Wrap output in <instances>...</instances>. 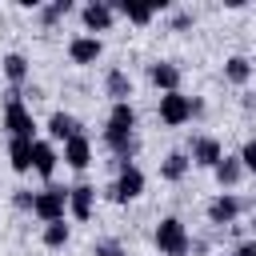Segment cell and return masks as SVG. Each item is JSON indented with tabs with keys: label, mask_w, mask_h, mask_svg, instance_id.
<instances>
[{
	"label": "cell",
	"mask_w": 256,
	"mask_h": 256,
	"mask_svg": "<svg viewBox=\"0 0 256 256\" xmlns=\"http://www.w3.org/2000/svg\"><path fill=\"white\" fill-rule=\"evenodd\" d=\"M48 132H52V140H72V136L80 132V124H76V116H68V112H52Z\"/></svg>",
	"instance_id": "cell-18"
},
{
	"label": "cell",
	"mask_w": 256,
	"mask_h": 256,
	"mask_svg": "<svg viewBox=\"0 0 256 256\" xmlns=\"http://www.w3.org/2000/svg\"><path fill=\"white\" fill-rule=\"evenodd\" d=\"M56 160H60V156H56V148H52V144L32 140V172H40V176L48 180V176L56 172Z\"/></svg>",
	"instance_id": "cell-13"
},
{
	"label": "cell",
	"mask_w": 256,
	"mask_h": 256,
	"mask_svg": "<svg viewBox=\"0 0 256 256\" xmlns=\"http://www.w3.org/2000/svg\"><path fill=\"white\" fill-rule=\"evenodd\" d=\"M92 256H124V248H120V240H96Z\"/></svg>",
	"instance_id": "cell-24"
},
{
	"label": "cell",
	"mask_w": 256,
	"mask_h": 256,
	"mask_svg": "<svg viewBox=\"0 0 256 256\" xmlns=\"http://www.w3.org/2000/svg\"><path fill=\"white\" fill-rule=\"evenodd\" d=\"M148 80L160 88V92H180V68L172 60H156L148 64Z\"/></svg>",
	"instance_id": "cell-9"
},
{
	"label": "cell",
	"mask_w": 256,
	"mask_h": 256,
	"mask_svg": "<svg viewBox=\"0 0 256 256\" xmlns=\"http://www.w3.org/2000/svg\"><path fill=\"white\" fill-rule=\"evenodd\" d=\"M212 172H216V184H220V188H232L244 168H240V156H220V164H216Z\"/></svg>",
	"instance_id": "cell-19"
},
{
	"label": "cell",
	"mask_w": 256,
	"mask_h": 256,
	"mask_svg": "<svg viewBox=\"0 0 256 256\" xmlns=\"http://www.w3.org/2000/svg\"><path fill=\"white\" fill-rule=\"evenodd\" d=\"M220 156H224V152H220V140H212V136H196V140H192V156H188L192 164H200V168H216Z\"/></svg>",
	"instance_id": "cell-11"
},
{
	"label": "cell",
	"mask_w": 256,
	"mask_h": 256,
	"mask_svg": "<svg viewBox=\"0 0 256 256\" xmlns=\"http://www.w3.org/2000/svg\"><path fill=\"white\" fill-rule=\"evenodd\" d=\"M68 56H72V64H96L104 56V44H100V36H76L68 44Z\"/></svg>",
	"instance_id": "cell-8"
},
{
	"label": "cell",
	"mask_w": 256,
	"mask_h": 256,
	"mask_svg": "<svg viewBox=\"0 0 256 256\" xmlns=\"http://www.w3.org/2000/svg\"><path fill=\"white\" fill-rule=\"evenodd\" d=\"M232 256H256V240H244V244H236V252Z\"/></svg>",
	"instance_id": "cell-27"
},
{
	"label": "cell",
	"mask_w": 256,
	"mask_h": 256,
	"mask_svg": "<svg viewBox=\"0 0 256 256\" xmlns=\"http://www.w3.org/2000/svg\"><path fill=\"white\" fill-rule=\"evenodd\" d=\"M68 12H72V0H56V4H48V8L40 12V20H44V24H56V20L68 16Z\"/></svg>",
	"instance_id": "cell-23"
},
{
	"label": "cell",
	"mask_w": 256,
	"mask_h": 256,
	"mask_svg": "<svg viewBox=\"0 0 256 256\" xmlns=\"http://www.w3.org/2000/svg\"><path fill=\"white\" fill-rule=\"evenodd\" d=\"M8 160H12L16 172H32V140L12 136V140H8Z\"/></svg>",
	"instance_id": "cell-15"
},
{
	"label": "cell",
	"mask_w": 256,
	"mask_h": 256,
	"mask_svg": "<svg viewBox=\"0 0 256 256\" xmlns=\"http://www.w3.org/2000/svg\"><path fill=\"white\" fill-rule=\"evenodd\" d=\"M68 224L64 220H52V224H44V248H64L68 244Z\"/></svg>",
	"instance_id": "cell-22"
},
{
	"label": "cell",
	"mask_w": 256,
	"mask_h": 256,
	"mask_svg": "<svg viewBox=\"0 0 256 256\" xmlns=\"http://www.w3.org/2000/svg\"><path fill=\"white\" fill-rule=\"evenodd\" d=\"M192 24V12H176V32H184Z\"/></svg>",
	"instance_id": "cell-28"
},
{
	"label": "cell",
	"mask_w": 256,
	"mask_h": 256,
	"mask_svg": "<svg viewBox=\"0 0 256 256\" xmlns=\"http://www.w3.org/2000/svg\"><path fill=\"white\" fill-rule=\"evenodd\" d=\"M4 128H8L12 136H24V140H32V132H36V120H32V112L24 108L20 88H8V92H4Z\"/></svg>",
	"instance_id": "cell-1"
},
{
	"label": "cell",
	"mask_w": 256,
	"mask_h": 256,
	"mask_svg": "<svg viewBox=\"0 0 256 256\" xmlns=\"http://www.w3.org/2000/svg\"><path fill=\"white\" fill-rule=\"evenodd\" d=\"M0 68H4V76H8L12 84H24V80H28V56H20V52H8V56L0 60Z\"/></svg>",
	"instance_id": "cell-20"
},
{
	"label": "cell",
	"mask_w": 256,
	"mask_h": 256,
	"mask_svg": "<svg viewBox=\"0 0 256 256\" xmlns=\"http://www.w3.org/2000/svg\"><path fill=\"white\" fill-rule=\"evenodd\" d=\"M64 208H68V188H60V184H48L44 192H36V204H32V212H36L44 224H52V220H64Z\"/></svg>",
	"instance_id": "cell-3"
},
{
	"label": "cell",
	"mask_w": 256,
	"mask_h": 256,
	"mask_svg": "<svg viewBox=\"0 0 256 256\" xmlns=\"http://www.w3.org/2000/svg\"><path fill=\"white\" fill-rule=\"evenodd\" d=\"M156 8H164V4H128V0H120V4H112V12H120V16H128L132 24H148V20L156 16Z\"/></svg>",
	"instance_id": "cell-17"
},
{
	"label": "cell",
	"mask_w": 256,
	"mask_h": 256,
	"mask_svg": "<svg viewBox=\"0 0 256 256\" xmlns=\"http://www.w3.org/2000/svg\"><path fill=\"white\" fill-rule=\"evenodd\" d=\"M224 76H228L232 84H244V80L252 76V60H248V56H228V60H224Z\"/></svg>",
	"instance_id": "cell-21"
},
{
	"label": "cell",
	"mask_w": 256,
	"mask_h": 256,
	"mask_svg": "<svg viewBox=\"0 0 256 256\" xmlns=\"http://www.w3.org/2000/svg\"><path fill=\"white\" fill-rule=\"evenodd\" d=\"M64 164L76 168V172H84V168L92 164V144H88L84 132H76L72 140H64Z\"/></svg>",
	"instance_id": "cell-6"
},
{
	"label": "cell",
	"mask_w": 256,
	"mask_h": 256,
	"mask_svg": "<svg viewBox=\"0 0 256 256\" xmlns=\"http://www.w3.org/2000/svg\"><path fill=\"white\" fill-rule=\"evenodd\" d=\"M188 228H184V220H176V216H164L160 224H156V248H160V256H188Z\"/></svg>",
	"instance_id": "cell-2"
},
{
	"label": "cell",
	"mask_w": 256,
	"mask_h": 256,
	"mask_svg": "<svg viewBox=\"0 0 256 256\" xmlns=\"http://www.w3.org/2000/svg\"><path fill=\"white\" fill-rule=\"evenodd\" d=\"M240 208H244V204H240L236 196H228V192H220V196H216V200L208 204V220H212L216 228H224V224H232V220L240 216Z\"/></svg>",
	"instance_id": "cell-10"
},
{
	"label": "cell",
	"mask_w": 256,
	"mask_h": 256,
	"mask_svg": "<svg viewBox=\"0 0 256 256\" xmlns=\"http://www.w3.org/2000/svg\"><path fill=\"white\" fill-rule=\"evenodd\" d=\"M92 204H96V188H92V184L68 188V208H72L76 220H88V216H92Z\"/></svg>",
	"instance_id": "cell-12"
},
{
	"label": "cell",
	"mask_w": 256,
	"mask_h": 256,
	"mask_svg": "<svg viewBox=\"0 0 256 256\" xmlns=\"http://www.w3.org/2000/svg\"><path fill=\"white\" fill-rule=\"evenodd\" d=\"M104 88H108V96H112L116 104H128V96H132V80H128V72H120V68H108Z\"/></svg>",
	"instance_id": "cell-14"
},
{
	"label": "cell",
	"mask_w": 256,
	"mask_h": 256,
	"mask_svg": "<svg viewBox=\"0 0 256 256\" xmlns=\"http://www.w3.org/2000/svg\"><path fill=\"white\" fill-rule=\"evenodd\" d=\"M156 112H160V120H164L168 128H180L184 120H192V96H184V92H164Z\"/></svg>",
	"instance_id": "cell-4"
},
{
	"label": "cell",
	"mask_w": 256,
	"mask_h": 256,
	"mask_svg": "<svg viewBox=\"0 0 256 256\" xmlns=\"http://www.w3.org/2000/svg\"><path fill=\"white\" fill-rule=\"evenodd\" d=\"M188 168H192V160H188L184 152H168V156L160 160V176H164L168 184H176V180H184V176H188Z\"/></svg>",
	"instance_id": "cell-16"
},
{
	"label": "cell",
	"mask_w": 256,
	"mask_h": 256,
	"mask_svg": "<svg viewBox=\"0 0 256 256\" xmlns=\"http://www.w3.org/2000/svg\"><path fill=\"white\" fill-rule=\"evenodd\" d=\"M112 16H116V12H112V4H104V0L80 8V20H84L88 32H108V28H112Z\"/></svg>",
	"instance_id": "cell-7"
},
{
	"label": "cell",
	"mask_w": 256,
	"mask_h": 256,
	"mask_svg": "<svg viewBox=\"0 0 256 256\" xmlns=\"http://www.w3.org/2000/svg\"><path fill=\"white\" fill-rule=\"evenodd\" d=\"M140 192H144V172H140L136 164H128V168H120L116 184L108 188V200H116V204H128V200H136Z\"/></svg>",
	"instance_id": "cell-5"
},
{
	"label": "cell",
	"mask_w": 256,
	"mask_h": 256,
	"mask_svg": "<svg viewBox=\"0 0 256 256\" xmlns=\"http://www.w3.org/2000/svg\"><path fill=\"white\" fill-rule=\"evenodd\" d=\"M240 168H248V172H256V140H248V144L240 148Z\"/></svg>",
	"instance_id": "cell-26"
},
{
	"label": "cell",
	"mask_w": 256,
	"mask_h": 256,
	"mask_svg": "<svg viewBox=\"0 0 256 256\" xmlns=\"http://www.w3.org/2000/svg\"><path fill=\"white\" fill-rule=\"evenodd\" d=\"M12 204H16L20 212H32V204H36V192H28V188H16V192H12Z\"/></svg>",
	"instance_id": "cell-25"
}]
</instances>
